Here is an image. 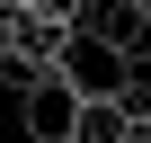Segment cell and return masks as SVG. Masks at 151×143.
<instances>
[{"mask_svg": "<svg viewBox=\"0 0 151 143\" xmlns=\"http://www.w3.org/2000/svg\"><path fill=\"white\" fill-rule=\"evenodd\" d=\"M53 72H62V81L80 90V98L133 90V81H124V54H107V45H98V36H80V27H71V45H62V63H53Z\"/></svg>", "mask_w": 151, "mask_h": 143, "instance_id": "3957f363", "label": "cell"}, {"mask_svg": "<svg viewBox=\"0 0 151 143\" xmlns=\"http://www.w3.org/2000/svg\"><path fill=\"white\" fill-rule=\"evenodd\" d=\"M80 36H98L107 54H124V72H151V18L133 0H80Z\"/></svg>", "mask_w": 151, "mask_h": 143, "instance_id": "6da1fadb", "label": "cell"}, {"mask_svg": "<svg viewBox=\"0 0 151 143\" xmlns=\"http://www.w3.org/2000/svg\"><path fill=\"white\" fill-rule=\"evenodd\" d=\"M27 9H45V18H62V27H80V0H27Z\"/></svg>", "mask_w": 151, "mask_h": 143, "instance_id": "277c9868", "label": "cell"}, {"mask_svg": "<svg viewBox=\"0 0 151 143\" xmlns=\"http://www.w3.org/2000/svg\"><path fill=\"white\" fill-rule=\"evenodd\" d=\"M142 125H151V90H142Z\"/></svg>", "mask_w": 151, "mask_h": 143, "instance_id": "5b68a950", "label": "cell"}, {"mask_svg": "<svg viewBox=\"0 0 151 143\" xmlns=\"http://www.w3.org/2000/svg\"><path fill=\"white\" fill-rule=\"evenodd\" d=\"M71 116H80V90H71L62 72H36V81L18 90V125H27V143H71Z\"/></svg>", "mask_w": 151, "mask_h": 143, "instance_id": "7a4b0ae2", "label": "cell"}, {"mask_svg": "<svg viewBox=\"0 0 151 143\" xmlns=\"http://www.w3.org/2000/svg\"><path fill=\"white\" fill-rule=\"evenodd\" d=\"M133 9H142V18H151V0H133Z\"/></svg>", "mask_w": 151, "mask_h": 143, "instance_id": "8992f818", "label": "cell"}]
</instances>
